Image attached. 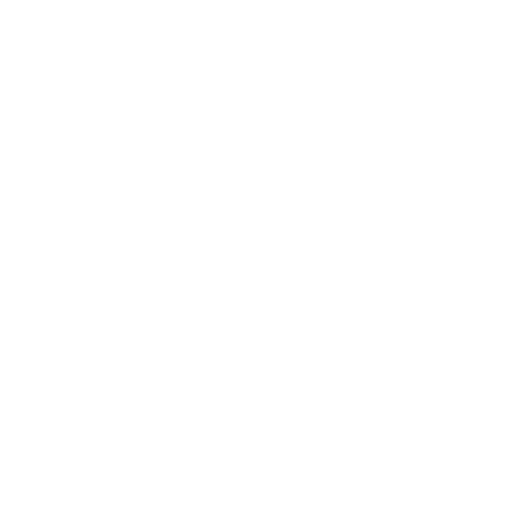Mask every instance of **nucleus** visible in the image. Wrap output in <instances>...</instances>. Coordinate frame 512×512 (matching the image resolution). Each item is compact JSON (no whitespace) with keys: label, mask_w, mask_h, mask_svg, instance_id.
I'll use <instances>...</instances> for the list:
<instances>
[]
</instances>
